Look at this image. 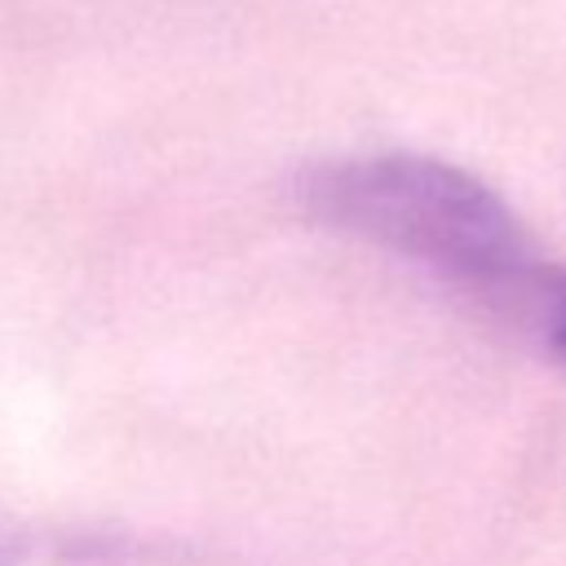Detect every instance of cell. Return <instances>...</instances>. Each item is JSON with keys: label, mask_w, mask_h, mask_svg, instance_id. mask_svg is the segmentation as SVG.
Instances as JSON below:
<instances>
[{"label": "cell", "mask_w": 566, "mask_h": 566, "mask_svg": "<svg viewBox=\"0 0 566 566\" xmlns=\"http://www.w3.org/2000/svg\"><path fill=\"white\" fill-rule=\"evenodd\" d=\"M314 221L380 243L473 292L531 248L513 208L473 172L429 155L332 159L301 177Z\"/></svg>", "instance_id": "6da1fadb"}, {"label": "cell", "mask_w": 566, "mask_h": 566, "mask_svg": "<svg viewBox=\"0 0 566 566\" xmlns=\"http://www.w3.org/2000/svg\"><path fill=\"white\" fill-rule=\"evenodd\" d=\"M0 566H217L186 544L124 531L9 526L0 531Z\"/></svg>", "instance_id": "7a4b0ae2"}, {"label": "cell", "mask_w": 566, "mask_h": 566, "mask_svg": "<svg viewBox=\"0 0 566 566\" xmlns=\"http://www.w3.org/2000/svg\"><path fill=\"white\" fill-rule=\"evenodd\" d=\"M486 314L509 323L539 358L566 367V265L526 252L509 270L491 274L469 292Z\"/></svg>", "instance_id": "3957f363"}]
</instances>
